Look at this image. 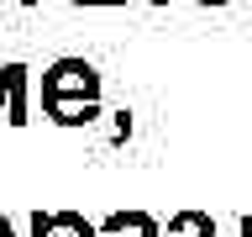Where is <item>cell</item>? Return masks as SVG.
<instances>
[{"label":"cell","mask_w":252,"mask_h":237,"mask_svg":"<svg viewBox=\"0 0 252 237\" xmlns=\"http://www.w3.org/2000/svg\"><path fill=\"white\" fill-rule=\"evenodd\" d=\"M37 237H90V227L79 216H53V221L37 216Z\"/></svg>","instance_id":"obj_1"},{"label":"cell","mask_w":252,"mask_h":237,"mask_svg":"<svg viewBox=\"0 0 252 237\" xmlns=\"http://www.w3.org/2000/svg\"><path fill=\"white\" fill-rule=\"evenodd\" d=\"M0 237H11V227H5V221H0Z\"/></svg>","instance_id":"obj_2"}]
</instances>
